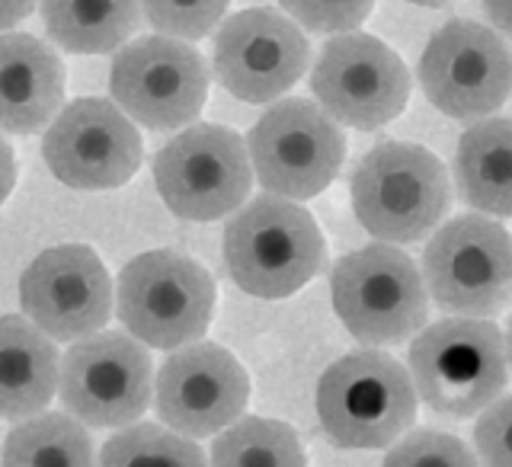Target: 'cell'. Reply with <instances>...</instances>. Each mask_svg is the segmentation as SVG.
<instances>
[{"mask_svg": "<svg viewBox=\"0 0 512 467\" xmlns=\"http://www.w3.org/2000/svg\"><path fill=\"white\" fill-rule=\"evenodd\" d=\"M327 240L298 202L256 196L224 228V263L240 292L279 301L301 292L324 266Z\"/></svg>", "mask_w": 512, "mask_h": 467, "instance_id": "cell-1", "label": "cell"}, {"mask_svg": "<svg viewBox=\"0 0 512 467\" xmlns=\"http://www.w3.org/2000/svg\"><path fill=\"white\" fill-rule=\"evenodd\" d=\"M407 372L416 400L448 420H468L509 384L503 330L493 320L445 317L413 336Z\"/></svg>", "mask_w": 512, "mask_h": 467, "instance_id": "cell-2", "label": "cell"}, {"mask_svg": "<svg viewBox=\"0 0 512 467\" xmlns=\"http://www.w3.org/2000/svg\"><path fill=\"white\" fill-rule=\"evenodd\" d=\"M352 212L378 244H413L445 221L452 183L442 160L410 141H381L352 170Z\"/></svg>", "mask_w": 512, "mask_h": 467, "instance_id": "cell-3", "label": "cell"}, {"mask_svg": "<svg viewBox=\"0 0 512 467\" xmlns=\"http://www.w3.org/2000/svg\"><path fill=\"white\" fill-rule=\"evenodd\" d=\"M215 298V279L199 260L180 250H148L122 266L112 308L132 340L173 352L202 340Z\"/></svg>", "mask_w": 512, "mask_h": 467, "instance_id": "cell-4", "label": "cell"}, {"mask_svg": "<svg viewBox=\"0 0 512 467\" xmlns=\"http://www.w3.org/2000/svg\"><path fill=\"white\" fill-rule=\"evenodd\" d=\"M410 372L394 356L359 349L336 359L317 381V416L340 448H388L416 423Z\"/></svg>", "mask_w": 512, "mask_h": 467, "instance_id": "cell-5", "label": "cell"}, {"mask_svg": "<svg viewBox=\"0 0 512 467\" xmlns=\"http://www.w3.org/2000/svg\"><path fill=\"white\" fill-rule=\"evenodd\" d=\"M420 276L442 311L493 320L512 308V237L496 218L458 215L432 231Z\"/></svg>", "mask_w": 512, "mask_h": 467, "instance_id": "cell-6", "label": "cell"}, {"mask_svg": "<svg viewBox=\"0 0 512 467\" xmlns=\"http://www.w3.org/2000/svg\"><path fill=\"white\" fill-rule=\"evenodd\" d=\"M333 311L365 346H397L426 327L429 295L410 256L391 244H368L336 260Z\"/></svg>", "mask_w": 512, "mask_h": 467, "instance_id": "cell-7", "label": "cell"}, {"mask_svg": "<svg viewBox=\"0 0 512 467\" xmlns=\"http://www.w3.org/2000/svg\"><path fill=\"white\" fill-rule=\"evenodd\" d=\"M253 180L269 196L308 202L320 196L346 160V135L324 109L301 96L272 103L247 135Z\"/></svg>", "mask_w": 512, "mask_h": 467, "instance_id": "cell-8", "label": "cell"}, {"mask_svg": "<svg viewBox=\"0 0 512 467\" xmlns=\"http://www.w3.org/2000/svg\"><path fill=\"white\" fill-rule=\"evenodd\" d=\"M154 186L183 221H218L250 199L253 167L247 141L215 122L170 138L154 157Z\"/></svg>", "mask_w": 512, "mask_h": 467, "instance_id": "cell-9", "label": "cell"}, {"mask_svg": "<svg viewBox=\"0 0 512 467\" xmlns=\"http://www.w3.org/2000/svg\"><path fill=\"white\" fill-rule=\"evenodd\" d=\"M154 394V365L148 346L128 333L100 330L77 340L58 368V397L64 413L90 429L135 426Z\"/></svg>", "mask_w": 512, "mask_h": 467, "instance_id": "cell-10", "label": "cell"}, {"mask_svg": "<svg viewBox=\"0 0 512 467\" xmlns=\"http://www.w3.org/2000/svg\"><path fill=\"white\" fill-rule=\"evenodd\" d=\"M109 93L128 119L167 132L192 125L208 100V64L199 48L170 36L125 42L109 68Z\"/></svg>", "mask_w": 512, "mask_h": 467, "instance_id": "cell-11", "label": "cell"}, {"mask_svg": "<svg viewBox=\"0 0 512 467\" xmlns=\"http://www.w3.org/2000/svg\"><path fill=\"white\" fill-rule=\"evenodd\" d=\"M410 71L394 48L368 32H340L314 61L311 90L336 125L375 132L394 122L410 100Z\"/></svg>", "mask_w": 512, "mask_h": 467, "instance_id": "cell-12", "label": "cell"}, {"mask_svg": "<svg viewBox=\"0 0 512 467\" xmlns=\"http://www.w3.org/2000/svg\"><path fill=\"white\" fill-rule=\"evenodd\" d=\"M420 87L448 119H490L512 96V48L484 23L452 20L420 55Z\"/></svg>", "mask_w": 512, "mask_h": 467, "instance_id": "cell-13", "label": "cell"}, {"mask_svg": "<svg viewBox=\"0 0 512 467\" xmlns=\"http://www.w3.org/2000/svg\"><path fill=\"white\" fill-rule=\"evenodd\" d=\"M311 64L308 36L285 13L250 7L221 20L212 45L218 84L240 103H272L292 90Z\"/></svg>", "mask_w": 512, "mask_h": 467, "instance_id": "cell-14", "label": "cell"}, {"mask_svg": "<svg viewBox=\"0 0 512 467\" xmlns=\"http://www.w3.org/2000/svg\"><path fill=\"white\" fill-rule=\"evenodd\" d=\"M250 404V375L218 343L173 349L154 378L160 426L183 439H208L234 426Z\"/></svg>", "mask_w": 512, "mask_h": 467, "instance_id": "cell-15", "label": "cell"}, {"mask_svg": "<svg viewBox=\"0 0 512 467\" xmlns=\"http://www.w3.org/2000/svg\"><path fill=\"white\" fill-rule=\"evenodd\" d=\"M141 154L135 122L100 96L68 103L42 138V157L55 180L84 192L125 186L138 173Z\"/></svg>", "mask_w": 512, "mask_h": 467, "instance_id": "cell-16", "label": "cell"}, {"mask_svg": "<svg viewBox=\"0 0 512 467\" xmlns=\"http://www.w3.org/2000/svg\"><path fill=\"white\" fill-rule=\"evenodd\" d=\"M112 276L84 244L42 250L20 276V308L52 343H77L112 317Z\"/></svg>", "mask_w": 512, "mask_h": 467, "instance_id": "cell-17", "label": "cell"}, {"mask_svg": "<svg viewBox=\"0 0 512 467\" xmlns=\"http://www.w3.org/2000/svg\"><path fill=\"white\" fill-rule=\"evenodd\" d=\"M61 100V55L29 32H4L0 36V132H42L61 112Z\"/></svg>", "mask_w": 512, "mask_h": 467, "instance_id": "cell-18", "label": "cell"}, {"mask_svg": "<svg viewBox=\"0 0 512 467\" xmlns=\"http://www.w3.org/2000/svg\"><path fill=\"white\" fill-rule=\"evenodd\" d=\"M61 356L26 317H0V420L23 423L45 413L58 394Z\"/></svg>", "mask_w": 512, "mask_h": 467, "instance_id": "cell-19", "label": "cell"}, {"mask_svg": "<svg viewBox=\"0 0 512 467\" xmlns=\"http://www.w3.org/2000/svg\"><path fill=\"white\" fill-rule=\"evenodd\" d=\"M458 196L487 218H512V119L490 116L458 138L452 160Z\"/></svg>", "mask_w": 512, "mask_h": 467, "instance_id": "cell-20", "label": "cell"}, {"mask_svg": "<svg viewBox=\"0 0 512 467\" xmlns=\"http://www.w3.org/2000/svg\"><path fill=\"white\" fill-rule=\"evenodd\" d=\"M48 39L74 55L119 52L141 26L138 0H42Z\"/></svg>", "mask_w": 512, "mask_h": 467, "instance_id": "cell-21", "label": "cell"}, {"mask_svg": "<svg viewBox=\"0 0 512 467\" xmlns=\"http://www.w3.org/2000/svg\"><path fill=\"white\" fill-rule=\"evenodd\" d=\"M0 467H96V452L74 416L39 413L7 432Z\"/></svg>", "mask_w": 512, "mask_h": 467, "instance_id": "cell-22", "label": "cell"}, {"mask_svg": "<svg viewBox=\"0 0 512 467\" xmlns=\"http://www.w3.org/2000/svg\"><path fill=\"white\" fill-rule=\"evenodd\" d=\"M208 467H308V455L292 426L266 416H240L218 432Z\"/></svg>", "mask_w": 512, "mask_h": 467, "instance_id": "cell-23", "label": "cell"}, {"mask_svg": "<svg viewBox=\"0 0 512 467\" xmlns=\"http://www.w3.org/2000/svg\"><path fill=\"white\" fill-rule=\"evenodd\" d=\"M96 467H208L205 452L160 423H135L112 436Z\"/></svg>", "mask_w": 512, "mask_h": 467, "instance_id": "cell-24", "label": "cell"}, {"mask_svg": "<svg viewBox=\"0 0 512 467\" xmlns=\"http://www.w3.org/2000/svg\"><path fill=\"white\" fill-rule=\"evenodd\" d=\"M138 7L160 36L199 42L221 26L231 0H138Z\"/></svg>", "mask_w": 512, "mask_h": 467, "instance_id": "cell-25", "label": "cell"}, {"mask_svg": "<svg viewBox=\"0 0 512 467\" xmlns=\"http://www.w3.org/2000/svg\"><path fill=\"white\" fill-rule=\"evenodd\" d=\"M381 467H480L461 439L439 429H413L400 436Z\"/></svg>", "mask_w": 512, "mask_h": 467, "instance_id": "cell-26", "label": "cell"}, {"mask_svg": "<svg viewBox=\"0 0 512 467\" xmlns=\"http://www.w3.org/2000/svg\"><path fill=\"white\" fill-rule=\"evenodd\" d=\"M279 4L295 26L320 36H340L368 20L375 0H279Z\"/></svg>", "mask_w": 512, "mask_h": 467, "instance_id": "cell-27", "label": "cell"}, {"mask_svg": "<svg viewBox=\"0 0 512 467\" xmlns=\"http://www.w3.org/2000/svg\"><path fill=\"white\" fill-rule=\"evenodd\" d=\"M477 464L512 467V394L493 400L474 426Z\"/></svg>", "mask_w": 512, "mask_h": 467, "instance_id": "cell-28", "label": "cell"}, {"mask_svg": "<svg viewBox=\"0 0 512 467\" xmlns=\"http://www.w3.org/2000/svg\"><path fill=\"white\" fill-rule=\"evenodd\" d=\"M480 7L487 13L490 29L512 42V0H480Z\"/></svg>", "mask_w": 512, "mask_h": 467, "instance_id": "cell-29", "label": "cell"}, {"mask_svg": "<svg viewBox=\"0 0 512 467\" xmlns=\"http://www.w3.org/2000/svg\"><path fill=\"white\" fill-rule=\"evenodd\" d=\"M13 186H16V154L7 144V138L0 135V205L10 199Z\"/></svg>", "mask_w": 512, "mask_h": 467, "instance_id": "cell-30", "label": "cell"}, {"mask_svg": "<svg viewBox=\"0 0 512 467\" xmlns=\"http://www.w3.org/2000/svg\"><path fill=\"white\" fill-rule=\"evenodd\" d=\"M36 4L39 0H0V32L23 23L26 16L36 10Z\"/></svg>", "mask_w": 512, "mask_h": 467, "instance_id": "cell-31", "label": "cell"}, {"mask_svg": "<svg viewBox=\"0 0 512 467\" xmlns=\"http://www.w3.org/2000/svg\"><path fill=\"white\" fill-rule=\"evenodd\" d=\"M503 349H506V365H509V372H512V314L506 320V333H503Z\"/></svg>", "mask_w": 512, "mask_h": 467, "instance_id": "cell-32", "label": "cell"}, {"mask_svg": "<svg viewBox=\"0 0 512 467\" xmlns=\"http://www.w3.org/2000/svg\"><path fill=\"white\" fill-rule=\"evenodd\" d=\"M407 4H420V7H445V4H455V0H407Z\"/></svg>", "mask_w": 512, "mask_h": 467, "instance_id": "cell-33", "label": "cell"}]
</instances>
